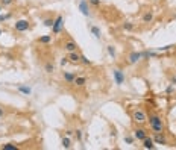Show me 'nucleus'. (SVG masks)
I'll return each mask as SVG.
<instances>
[{
  "label": "nucleus",
  "instance_id": "1",
  "mask_svg": "<svg viewBox=\"0 0 176 150\" xmlns=\"http://www.w3.org/2000/svg\"><path fill=\"white\" fill-rule=\"evenodd\" d=\"M147 121H149V126H150V129H152L154 134L164 132V121H163V118L160 115H157V114L149 115V120Z\"/></svg>",
  "mask_w": 176,
  "mask_h": 150
},
{
  "label": "nucleus",
  "instance_id": "2",
  "mask_svg": "<svg viewBox=\"0 0 176 150\" xmlns=\"http://www.w3.org/2000/svg\"><path fill=\"white\" fill-rule=\"evenodd\" d=\"M112 79L115 82L117 87H121L124 84V81H126V76H124V71H121L120 68H114L112 70Z\"/></svg>",
  "mask_w": 176,
  "mask_h": 150
},
{
  "label": "nucleus",
  "instance_id": "3",
  "mask_svg": "<svg viewBox=\"0 0 176 150\" xmlns=\"http://www.w3.org/2000/svg\"><path fill=\"white\" fill-rule=\"evenodd\" d=\"M64 29V17L62 15H56L55 21H53V26H52V34L53 35H58L61 34Z\"/></svg>",
  "mask_w": 176,
  "mask_h": 150
},
{
  "label": "nucleus",
  "instance_id": "4",
  "mask_svg": "<svg viewBox=\"0 0 176 150\" xmlns=\"http://www.w3.org/2000/svg\"><path fill=\"white\" fill-rule=\"evenodd\" d=\"M132 120L138 124H144L147 121V114L143 111V109H135L132 112Z\"/></svg>",
  "mask_w": 176,
  "mask_h": 150
},
{
  "label": "nucleus",
  "instance_id": "5",
  "mask_svg": "<svg viewBox=\"0 0 176 150\" xmlns=\"http://www.w3.org/2000/svg\"><path fill=\"white\" fill-rule=\"evenodd\" d=\"M29 28H31L29 20H24V18L17 20L15 24H14V29H15L17 32H26V31H29Z\"/></svg>",
  "mask_w": 176,
  "mask_h": 150
},
{
  "label": "nucleus",
  "instance_id": "6",
  "mask_svg": "<svg viewBox=\"0 0 176 150\" xmlns=\"http://www.w3.org/2000/svg\"><path fill=\"white\" fill-rule=\"evenodd\" d=\"M141 59H143V53L141 52H131L129 56H128V62L132 64V65L134 64H138Z\"/></svg>",
  "mask_w": 176,
  "mask_h": 150
},
{
  "label": "nucleus",
  "instance_id": "7",
  "mask_svg": "<svg viewBox=\"0 0 176 150\" xmlns=\"http://www.w3.org/2000/svg\"><path fill=\"white\" fill-rule=\"evenodd\" d=\"M64 50L65 52H68V53H71V52H78V49H79V46H78V43H74V41H65L64 43Z\"/></svg>",
  "mask_w": 176,
  "mask_h": 150
},
{
  "label": "nucleus",
  "instance_id": "8",
  "mask_svg": "<svg viewBox=\"0 0 176 150\" xmlns=\"http://www.w3.org/2000/svg\"><path fill=\"white\" fill-rule=\"evenodd\" d=\"M78 8H79V11H81L82 15H85V17H90V15H91L90 6H88V2H87V0H81L79 5H78Z\"/></svg>",
  "mask_w": 176,
  "mask_h": 150
},
{
  "label": "nucleus",
  "instance_id": "9",
  "mask_svg": "<svg viewBox=\"0 0 176 150\" xmlns=\"http://www.w3.org/2000/svg\"><path fill=\"white\" fill-rule=\"evenodd\" d=\"M146 137H147V131H146V129H143V128H137V129L134 131V138H135L137 141H143Z\"/></svg>",
  "mask_w": 176,
  "mask_h": 150
},
{
  "label": "nucleus",
  "instance_id": "10",
  "mask_svg": "<svg viewBox=\"0 0 176 150\" xmlns=\"http://www.w3.org/2000/svg\"><path fill=\"white\" fill-rule=\"evenodd\" d=\"M152 140H154L155 144H161V146H166V144H167V138H166L164 132H161V134H154Z\"/></svg>",
  "mask_w": 176,
  "mask_h": 150
},
{
  "label": "nucleus",
  "instance_id": "11",
  "mask_svg": "<svg viewBox=\"0 0 176 150\" xmlns=\"http://www.w3.org/2000/svg\"><path fill=\"white\" fill-rule=\"evenodd\" d=\"M141 143H143V144H141V147H143V149H149V150H154V149L157 147V146H155V143H154V140L150 138L149 135H147V137H146V138H144V140H143Z\"/></svg>",
  "mask_w": 176,
  "mask_h": 150
},
{
  "label": "nucleus",
  "instance_id": "12",
  "mask_svg": "<svg viewBox=\"0 0 176 150\" xmlns=\"http://www.w3.org/2000/svg\"><path fill=\"white\" fill-rule=\"evenodd\" d=\"M74 79H76V73L74 71H64V81L67 84H73Z\"/></svg>",
  "mask_w": 176,
  "mask_h": 150
},
{
  "label": "nucleus",
  "instance_id": "13",
  "mask_svg": "<svg viewBox=\"0 0 176 150\" xmlns=\"http://www.w3.org/2000/svg\"><path fill=\"white\" fill-rule=\"evenodd\" d=\"M68 61H70L71 64H79V62H81V53H78V52L68 53Z\"/></svg>",
  "mask_w": 176,
  "mask_h": 150
},
{
  "label": "nucleus",
  "instance_id": "14",
  "mask_svg": "<svg viewBox=\"0 0 176 150\" xmlns=\"http://www.w3.org/2000/svg\"><path fill=\"white\" fill-rule=\"evenodd\" d=\"M17 90H18V93H21L23 96H31V94H32V88L28 87V85H18Z\"/></svg>",
  "mask_w": 176,
  "mask_h": 150
},
{
  "label": "nucleus",
  "instance_id": "15",
  "mask_svg": "<svg viewBox=\"0 0 176 150\" xmlns=\"http://www.w3.org/2000/svg\"><path fill=\"white\" fill-rule=\"evenodd\" d=\"M90 32H91V35H93L96 40H100V38H102V31H100V28H97V26H90Z\"/></svg>",
  "mask_w": 176,
  "mask_h": 150
},
{
  "label": "nucleus",
  "instance_id": "16",
  "mask_svg": "<svg viewBox=\"0 0 176 150\" xmlns=\"http://www.w3.org/2000/svg\"><path fill=\"white\" fill-rule=\"evenodd\" d=\"M143 53V59H149V58H158V52L157 50H146Z\"/></svg>",
  "mask_w": 176,
  "mask_h": 150
},
{
  "label": "nucleus",
  "instance_id": "17",
  "mask_svg": "<svg viewBox=\"0 0 176 150\" xmlns=\"http://www.w3.org/2000/svg\"><path fill=\"white\" fill-rule=\"evenodd\" d=\"M106 52H108V55H109L112 59L117 58V49H115V46H112V44L106 46Z\"/></svg>",
  "mask_w": 176,
  "mask_h": 150
},
{
  "label": "nucleus",
  "instance_id": "18",
  "mask_svg": "<svg viewBox=\"0 0 176 150\" xmlns=\"http://www.w3.org/2000/svg\"><path fill=\"white\" fill-rule=\"evenodd\" d=\"M73 84L76 85V87H84L87 84V78L85 76H76V79H74Z\"/></svg>",
  "mask_w": 176,
  "mask_h": 150
},
{
  "label": "nucleus",
  "instance_id": "19",
  "mask_svg": "<svg viewBox=\"0 0 176 150\" xmlns=\"http://www.w3.org/2000/svg\"><path fill=\"white\" fill-rule=\"evenodd\" d=\"M143 23H150V21H152L154 20V12H150V11H147V12H144L143 14Z\"/></svg>",
  "mask_w": 176,
  "mask_h": 150
},
{
  "label": "nucleus",
  "instance_id": "20",
  "mask_svg": "<svg viewBox=\"0 0 176 150\" xmlns=\"http://www.w3.org/2000/svg\"><path fill=\"white\" fill-rule=\"evenodd\" d=\"M38 43L40 44H50V43H52V35H43V37H40Z\"/></svg>",
  "mask_w": 176,
  "mask_h": 150
},
{
  "label": "nucleus",
  "instance_id": "21",
  "mask_svg": "<svg viewBox=\"0 0 176 150\" xmlns=\"http://www.w3.org/2000/svg\"><path fill=\"white\" fill-rule=\"evenodd\" d=\"M61 146L64 147V149H70L71 147V140H70V137H62V140H61Z\"/></svg>",
  "mask_w": 176,
  "mask_h": 150
},
{
  "label": "nucleus",
  "instance_id": "22",
  "mask_svg": "<svg viewBox=\"0 0 176 150\" xmlns=\"http://www.w3.org/2000/svg\"><path fill=\"white\" fill-rule=\"evenodd\" d=\"M44 71H46L47 74H52V73L55 71V65H53L52 62H46V65H44Z\"/></svg>",
  "mask_w": 176,
  "mask_h": 150
},
{
  "label": "nucleus",
  "instance_id": "23",
  "mask_svg": "<svg viewBox=\"0 0 176 150\" xmlns=\"http://www.w3.org/2000/svg\"><path fill=\"white\" fill-rule=\"evenodd\" d=\"M3 150H17L18 149V146L17 144H14V143H8V144H3V147H2Z\"/></svg>",
  "mask_w": 176,
  "mask_h": 150
},
{
  "label": "nucleus",
  "instance_id": "24",
  "mask_svg": "<svg viewBox=\"0 0 176 150\" xmlns=\"http://www.w3.org/2000/svg\"><path fill=\"white\" fill-rule=\"evenodd\" d=\"M175 47V44H169V46H164V47H157L155 50L160 53V52H167V50H172Z\"/></svg>",
  "mask_w": 176,
  "mask_h": 150
},
{
  "label": "nucleus",
  "instance_id": "25",
  "mask_svg": "<svg viewBox=\"0 0 176 150\" xmlns=\"http://www.w3.org/2000/svg\"><path fill=\"white\" fill-rule=\"evenodd\" d=\"M53 18H44V21H43V24H44V26L46 28H50V29H52V26H53Z\"/></svg>",
  "mask_w": 176,
  "mask_h": 150
},
{
  "label": "nucleus",
  "instance_id": "26",
  "mask_svg": "<svg viewBox=\"0 0 176 150\" xmlns=\"http://www.w3.org/2000/svg\"><path fill=\"white\" fill-rule=\"evenodd\" d=\"M123 29H124V31H132V29H134L132 21H124V23H123Z\"/></svg>",
  "mask_w": 176,
  "mask_h": 150
},
{
  "label": "nucleus",
  "instance_id": "27",
  "mask_svg": "<svg viewBox=\"0 0 176 150\" xmlns=\"http://www.w3.org/2000/svg\"><path fill=\"white\" fill-rule=\"evenodd\" d=\"M81 64H84V65H91L93 61H90L85 55H81Z\"/></svg>",
  "mask_w": 176,
  "mask_h": 150
},
{
  "label": "nucleus",
  "instance_id": "28",
  "mask_svg": "<svg viewBox=\"0 0 176 150\" xmlns=\"http://www.w3.org/2000/svg\"><path fill=\"white\" fill-rule=\"evenodd\" d=\"M12 3H14V0H0V5H2L3 8L5 6H11Z\"/></svg>",
  "mask_w": 176,
  "mask_h": 150
},
{
  "label": "nucleus",
  "instance_id": "29",
  "mask_svg": "<svg viewBox=\"0 0 176 150\" xmlns=\"http://www.w3.org/2000/svg\"><path fill=\"white\" fill-rule=\"evenodd\" d=\"M134 141H135V138L131 137V135H126V137H124V143H126V144H134Z\"/></svg>",
  "mask_w": 176,
  "mask_h": 150
},
{
  "label": "nucleus",
  "instance_id": "30",
  "mask_svg": "<svg viewBox=\"0 0 176 150\" xmlns=\"http://www.w3.org/2000/svg\"><path fill=\"white\" fill-rule=\"evenodd\" d=\"M74 135H76V140H78V141H82V131H81V129L74 131Z\"/></svg>",
  "mask_w": 176,
  "mask_h": 150
},
{
  "label": "nucleus",
  "instance_id": "31",
  "mask_svg": "<svg viewBox=\"0 0 176 150\" xmlns=\"http://www.w3.org/2000/svg\"><path fill=\"white\" fill-rule=\"evenodd\" d=\"M68 62H70V61H68V56H67V58H61V61H59V64H61V67H62V68H64Z\"/></svg>",
  "mask_w": 176,
  "mask_h": 150
},
{
  "label": "nucleus",
  "instance_id": "32",
  "mask_svg": "<svg viewBox=\"0 0 176 150\" xmlns=\"http://www.w3.org/2000/svg\"><path fill=\"white\" fill-rule=\"evenodd\" d=\"M11 18V14H0V21H6Z\"/></svg>",
  "mask_w": 176,
  "mask_h": 150
},
{
  "label": "nucleus",
  "instance_id": "33",
  "mask_svg": "<svg viewBox=\"0 0 176 150\" xmlns=\"http://www.w3.org/2000/svg\"><path fill=\"white\" fill-rule=\"evenodd\" d=\"M88 3L97 8V6H100V0H88Z\"/></svg>",
  "mask_w": 176,
  "mask_h": 150
},
{
  "label": "nucleus",
  "instance_id": "34",
  "mask_svg": "<svg viewBox=\"0 0 176 150\" xmlns=\"http://www.w3.org/2000/svg\"><path fill=\"white\" fill-rule=\"evenodd\" d=\"M173 91H175V85H172V84H170V85L166 88V93H167V94H172Z\"/></svg>",
  "mask_w": 176,
  "mask_h": 150
},
{
  "label": "nucleus",
  "instance_id": "35",
  "mask_svg": "<svg viewBox=\"0 0 176 150\" xmlns=\"http://www.w3.org/2000/svg\"><path fill=\"white\" fill-rule=\"evenodd\" d=\"M170 84H172V85H176V74L170 78Z\"/></svg>",
  "mask_w": 176,
  "mask_h": 150
},
{
  "label": "nucleus",
  "instance_id": "36",
  "mask_svg": "<svg viewBox=\"0 0 176 150\" xmlns=\"http://www.w3.org/2000/svg\"><path fill=\"white\" fill-rule=\"evenodd\" d=\"M73 134H74V131H71V129H67V131H65V135H67V137H71Z\"/></svg>",
  "mask_w": 176,
  "mask_h": 150
},
{
  "label": "nucleus",
  "instance_id": "37",
  "mask_svg": "<svg viewBox=\"0 0 176 150\" xmlns=\"http://www.w3.org/2000/svg\"><path fill=\"white\" fill-rule=\"evenodd\" d=\"M5 115V111H3V108H0V118H2Z\"/></svg>",
  "mask_w": 176,
  "mask_h": 150
},
{
  "label": "nucleus",
  "instance_id": "38",
  "mask_svg": "<svg viewBox=\"0 0 176 150\" xmlns=\"http://www.w3.org/2000/svg\"><path fill=\"white\" fill-rule=\"evenodd\" d=\"M2 11H3V6H2V5H0V14H2Z\"/></svg>",
  "mask_w": 176,
  "mask_h": 150
},
{
  "label": "nucleus",
  "instance_id": "39",
  "mask_svg": "<svg viewBox=\"0 0 176 150\" xmlns=\"http://www.w3.org/2000/svg\"><path fill=\"white\" fill-rule=\"evenodd\" d=\"M0 37H2V29H0Z\"/></svg>",
  "mask_w": 176,
  "mask_h": 150
},
{
  "label": "nucleus",
  "instance_id": "40",
  "mask_svg": "<svg viewBox=\"0 0 176 150\" xmlns=\"http://www.w3.org/2000/svg\"><path fill=\"white\" fill-rule=\"evenodd\" d=\"M0 85H2V82H0Z\"/></svg>",
  "mask_w": 176,
  "mask_h": 150
}]
</instances>
